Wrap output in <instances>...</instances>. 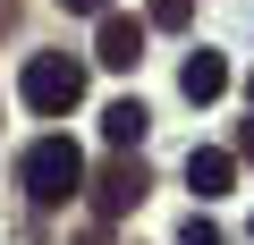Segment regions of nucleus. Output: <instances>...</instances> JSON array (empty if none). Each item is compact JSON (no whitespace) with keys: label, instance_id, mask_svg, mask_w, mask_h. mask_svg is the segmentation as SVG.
Instances as JSON below:
<instances>
[{"label":"nucleus","instance_id":"nucleus-1","mask_svg":"<svg viewBox=\"0 0 254 245\" xmlns=\"http://www.w3.org/2000/svg\"><path fill=\"white\" fill-rule=\"evenodd\" d=\"M17 186H26V203H34V211H60V203H76V195H85V152H76L68 136H43V144H26Z\"/></svg>","mask_w":254,"mask_h":245},{"label":"nucleus","instance_id":"nucleus-2","mask_svg":"<svg viewBox=\"0 0 254 245\" xmlns=\"http://www.w3.org/2000/svg\"><path fill=\"white\" fill-rule=\"evenodd\" d=\"M17 93H26V110L68 118V110L85 101V68H76L68 51H34V59H26V76H17Z\"/></svg>","mask_w":254,"mask_h":245},{"label":"nucleus","instance_id":"nucleus-3","mask_svg":"<svg viewBox=\"0 0 254 245\" xmlns=\"http://www.w3.org/2000/svg\"><path fill=\"white\" fill-rule=\"evenodd\" d=\"M144 195H153V178H144V161H127V152H119V161L93 178V211H102V220H127Z\"/></svg>","mask_w":254,"mask_h":245},{"label":"nucleus","instance_id":"nucleus-4","mask_svg":"<svg viewBox=\"0 0 254 245\" xmlns=\"http://www.w3.org/2000/svg\"><path fill=\"white\" fill-rule=\"evenodd\" d=\"M93 59L127 76V68H136V59H144V26H136V17H119V9H110V17H102V34H93Z\"/></svg>","mask_w":254,"mask_h":245},{"label":"nucleus","instance_id":"nucleus-5","mask_svg":"<svg viewBox=\"0 0 254 245\" xmlns=\"http://www.w3.org/2000/svg\"><path fill=\"white\" fill-rule=\"evenodd\" d=\"M229 178H237V152H220V144H195L187 152V186L212 203V195H229Z\"/></svg>","mask_w":254,"mask_h":245},{"label":"nucleus","instance_id":"nucleus-6","mask_svg":"<svg viewBox=\"0 0 254 245\" xmlns=\"http://www.w3.org/2000/svg\"><path fill=\"white\" fill-rule=\"evenodd\" d=\"M178 85H187V101H220V93H229V59H220V51H195V59L178 68Z\"/></svg>","mask_w":254,"mask_h":245},{"label":"nucleus","instance_id":"nucleus-7","mask_svg":"<svg viewBox=\"0 0 254 245\" xmlns=\"http://www.w3.org/2000/svg\"><path fill=\"white\" fill-rule=\"evenodd\" d=\"M144 127H153V110H144V101H110V110H102L110 152H136V144H144Z\"/></svg>","mask_w":254,"mask_h":245},{"label":"nucleus","instance_id":"nucleus-8","mask_svg":"<svg viewBox=\"0 0 254 245\" xmlns=\"http://www.w3.org/2000/svg\"><path fill=\"white\" fill-rule=\"evenodd\" d=\"M178 245H229V237H220V228H212V220H203V211H195V220H187V228H178Z\"/></svg>","mask_w":254,"mask_h":245},{"label":"nucleus","instance_id":"nucleus-9","mask_svg":"<svg viewBox=\"0 0 254 245\" xmlns=\"http://www.w3.org/2000/svg\"><path fill=\"white\" fill-rule=\"evenodd\" d=\"M195 17V0H153V26H187Z\"/></svg>","mask_w":254,"mask_h":245},{"label":"nucleus","instance_id":"nucleus-10","mask_svg":"<svg viewBox=\"0 0 254 245\" xmlns=\"http://www.w3.org/2000/svg\"><path fill=\"white\" fill-rule=\"evenodd\" d=\"M60 9H85V17H110V0H60Z\"/></svg>","mask_w":254,"mask_h":245},{"label":"nucleus","instance_id":"nucleus-11","mask_svg":"<svg viewBox=\"0 0 254 245\" xmlns=\"http://www.w3.org/2000/svg\"><path fill=\"white\" fill-rule=\"evenodd\" d=\"M237 161H254V118H246V127H237Z\"/></svg>","mask_w":254,"mask_h":245}]
</instances>
